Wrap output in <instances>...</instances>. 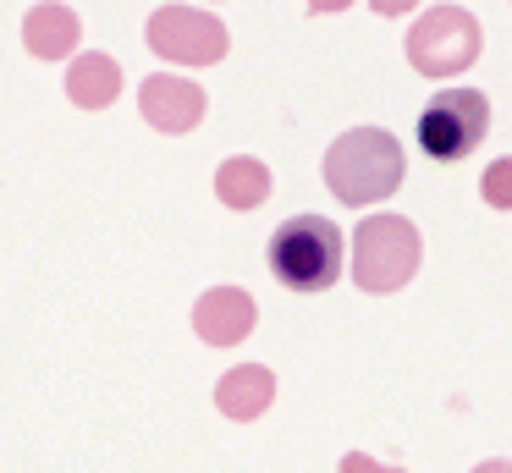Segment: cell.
Here are the masks:
<instances>
[{
  "mask_svg": "<svg viewBox=\"0 0 512 473\" xmlns=\"http://www.w3.org/2000/svg\"><path fill=\"white\" fill-rule=\"evenodd\" d=\"M138 110L155 132H193L204 121V88L193 77H171L155 72L138 83Z\"/></svg>",
  "mask_w": 512,
  "mask_h": 473,
  "instance_id": "cell-7",
  "label": "cell"
},
{
  "mask_svg": "<svg viewBox=\"0 0 512 473\" xmlns=\"http://www.w3.org/2000/svg\"><path fill=\"white\" fill-rule=\"evenodd\" d=\"M479 193H485L490 209H512V154H507V160H496V165H485Z\"/></svg>",
  "mask_w": 512,
  "mask_h": 473,
  "instance_id": "cell-13",
  "label": "cell"
},
{
  "mask_svg": "<svg viewBox=\"0 0 512 473\" xmlns=\"http://www.w3.org/2000/svg\"><path fill=\"white\" fill-rule=\"evenodd\" d=\"M369 6H375L380 17H402V11H413L419 0H369Z\"/></svg>",
  "mask_w": 512,
  "mask_h": 473,
  "instance_id": "cell-14",
  "label": "cell"
},
{
  "mask_svg": "<svg viewBox=\"0 0 512 473\" xmlns=\"http://www.w3.org/2000/svg\"><path fill=\"white\" fill-rule=\"evenodd\" d=\"M254 319H259V308L243 286H210V292L193 303V330H199V341H210V347H237V341H248Z\"/></svg>",
  "mask_w": 512,
  "mask_h": 473,
  "instance_id": "cell-8",
  "label": "cell"
},
{
  "mask_svg": "<svg viewBox=\"0 0 512 473\" xmlns=\"http://www.w3.org/2000/svg\"><path fill=\"white\" fill-rule=\"evenodd\" d=\"M270 275L287 292L314 297L342 275V231L325 215H292L270 237Z\"/></svg>",
  "mask_w": 512,
  "mask_h": 473,
  "instance_id": "cell-2",
  "label": "cell"
},
{
  "mask_svg": "<svg viewBox=\"0 0 512 473\" xmlns=\"http://www.w3.org/2000/svg\"><path fill=\"white\" fill-rule=\"evenodd\" d=\"M419 259H424V242H419V226H413V220H402V215L358 220V231H353V281H358V292H369V297L397 292V286L413 281Z\"/></svg>",
  "mask_w": 512,
  "mask_h": 473,
  "instance_id": "cell-3",
  "label": "cell"
},
{
  "mask_svg": "<svg viewBox=\"0 0 512 473\" xmlns=\"http://www.w3.org/2000/svg\"><path fill=\"white\" fill-rule=\"evenodd\" d=\"M78 33H83L78 11L61 6V0H39L23 17V44L39 61H67V55H78Z\"/></svg>",
  "mask_w": 512,
  "mask_h": 473,
  "instance_id": "cell-9",
  "label": "cell"
},
{
  "mask_svg": "<svg viewBox=\"0 0 512 473\" xmlns=\"http://www.w3.org/2000/svg\"><path fill=\"white\" fill-rule=\"evenodd\" d=\"M490 132V99L479 88H441L419 110V149L435 165H457L485 143Z\"/></svg>",
  "mask_w": 512,
  "mask_h": 473,
  "instance_id": "cell-5",
  "label": "cell"
},
{
  "mask_svg": "<svg viewBox=\"0 0 512 473\" xmlns=\"http://www.w3.org/2000/svg\"><path fill=\"white\" fill-rule=\"evenodd\" d=\"M270 402H276V374H270L265 363H237V369L221 374V385H215V407H221L226 418H237V424H254Z\"/></svg>",
  "mask_w": 512,
  "mask_h": 473,
  "instance_id": "cell-10",
  "label": "cell"
},
{
  "mask_svg": "<svg viewBox=\"0 0 512 473\" xmlns=\"http://www.w3.org/2000/svg\"><path fill=\"white\" fill-rule=\"evenodd\" d=\"M149 50L160 61H177V66H215L226 50H232V33H226L221 17L199 6H160L149 11V28H144Z\"/></svg>",
  "mask_w": 512,
  "mask_h": 473,
  "instance_id": "cell-6",
  "label": "cell"
},
{
  "mask_svg": "<svg viewBox=\"0 0 512 473\" xmlns=\"http://www.w3.org/2000/svg\"><path fill=\"white\" fill-rule=\"evenodd\" d=\"M116 94H122V66H116V55H105V50L72 55V66H67V99L72 105L105 110V105H116Z\"/></svg>",
  "mask_w": 512,
  "mask_h": 473,
  "instance_id": "cell-11",
  "label": "cell"
},
{
  "mask_svg": "<svg viewBox=\"0 0 512 473\" xmlns=\"http://www.w3.org/2000/svg\"><path fill=\"white\" fill-rule=\"evenodd\" d=\"M303 6H309V11H347L353 0H303Z\"/></svg>",
  "mask_w": 512,
  "mask_h": 473,
  "instance_id": "cell-15",
  "label": "cell"
},
{
  "mask_svg": "<svg viewBox=\"0 0 512 473\" xmlns=\"http://www.w3.org/2000/svg\"><path fill=\"white\" fill-rule=\"evenodd\" d=\"M479 44H485V28L474 11L435 6L408 28V66L419 77H457L479 61Z\"/></svg>",
  "mask_w": 512,
  "mask_h": 473,
  "instance_id": "cell-4",
  "label": "cell"
},
{
  "mask_svg": "<svg viewBox=\"0 0 512 473\" xmlns=\"http://www.w3.org/2000/svg\"><path fill=\"white\" fill-rule=\"evenodd\" d=\"M402 176H408V154L386 127H353L325 149V187L353 209L391 198Z\"/></svg>",
  "mask_w": 512,
  "mask_h": 473,
  "instance_id": "cell-1",
  "label": "cell"
},
{
  "mask_svg": "<svg viewBox=\"0 0 512 473\" xmlns=\"http://www.w3.org/2000/svg\"><path fill=\"white\" fill-rule=\"evenodd\" d=\"M215 193H221L226 209H259L270 198V165L254 160V154H237L215 171Z\"/></svg>",
  "mask_w": 512,
  "mask_h": 473,
  "instance_id": "cell-12",
  "label": "cell"
}]
</instances>
